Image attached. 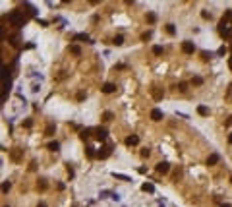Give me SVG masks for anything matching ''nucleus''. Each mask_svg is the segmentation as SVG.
<instances>
[{"label":"nucleus","mask_w":232,"mask_h":207,"mask_svg":"<svg viewBox=\"0 0 232 207\" xmlns=\"http://www.w3.org/2000/svg\"><path fill=\"white\" fill-rule=\"evenodd\" d=\"M228 143L232 145V132H230V135H228Z\"/></svg>","instance_id":"obj_41"},{"label":"nucleus","mask_w":232,"mask_h":207,"mask_svg":"<svg viewBox=\"0 0 232 207\" xmlns=\"http://www.w3.org/2000/svg\"><path fill=\"white\" fill-rule=\"evenodd\" d=\"M10 188H12V184H10L8 180H4V182H2V192H4V194H8Z\"/></svg>","instance_id":"obj_25"},{"label":"nucleus","mask_w":232,"mask_h":207,"mask_svg":"<svg viewBox=\"0 0 232 207\" xmlns=\"http://www.w3.org/2000/svg\"><path fill=\"white\" fill-rule=\"evenodd\" d=\"M23 8L27 10V16H29V18H35V16H37V10H35L29 2H23Z\"/></svg>","instance_id":"obj_14"},{"label":"nucleus","mask_w":232,"mask_h":207,"mask_svg":"<svg viewBox=\"0 0 232 207\" xmlns=\"http://www.w3.org/2000/svg\"><path fill=\"white\" fill-rule=\"evenodd\" d=\"M166 33H168V35H174V33H176V27H174V23H166Z\"/></svg>","instance_id":"obj_26"},{"label":"nucleus","mask_w":232,"mask_h":207,"mask_svg":"<svg viewBox=\"0 0 232 207\" xmlns=\"http://www.w3.org/2000/svg\"><path fill=\"white\" fill-rule=\"evenodd\" d=\"M192 83H193V85H201V83H203V80H201L199 76H193V80H192Z\"/></svg>","instance_id":"obj_31"},{"label":"nucleus","mask_w":232,"mask_h":207,"mask_svg":"<svg viewBox=\"0 0 232 207\" xmlns=\"http://www.w3.org/2000/svg\"><path fill=\"white\" fill-rule=\"evenodd\" d=\"M66 167H68V174H70V178H72V176H74V168H72L70 165H66Z\"/></svg>","instance_id":"obj_40"},{"label":"nucleus","mask_w":232,"mask_h":207,"mask_svg":"<svg viewBox=\"0 0 232 207\" xmlns=\"http://www.w3.org/2000/svg\"><path fill=\"white\" fill-rule=\"evenodd\" d=\"M182 52L184 54H193L195 52V45H193L192 41H184L182 43Z\"/></svg>","instance_id":"obj_3"},{"label":"nucleus","mask_w":232,"mask_h":207,"mask_svg":"<svg viewBox=\"0 0 232 207\" xmlns=\"http://www.w3.org/2000/svg\"><path fill=\"white\" fill-rule=\"evenodd\" d=\"M112 45H116V47H122V45H124V37H122V35H116V37L112 39Z\"/></svg>","instance_id":"obj_20"},{"label":"nucleus","mask_w":232,"mask_h":207,"mask_svg":"<svg viewBox=\"0 0 232 207\" xmlns=\"http://www.w3.org/2000/svg\"><path fill=\"white\" fill-rule=\"evenodd\" d=\"M141 190L147 192V194H153V192H155V186H153V184H149V182H145L143 186H141Z\"/></svg>","instance_id":"obj_18"},{"label":"nucleus","mask_w":232,"mask_h":207,"mask_svg":"<svg viewBox=\"0 0 232 207\" xmlns=\"http://www.w3.org/2000/svg\"><path fill=\"white\" fill-rule=\"evenodd\" d=\"M217 163H219V153H211L207 157V167H213Z\"/></svg>","instance_id":"obj_13"},{"label":"nucleus","mask_w":232,"mask_h":207,"mask_svg":"<svg viewBox=\"0 0 232 207\" xmlns=\"http://www.w3.org/2000/svg\"><path fill=\"white\" fill-rule=\"evenodd\" d=\"M103 120H105V122H110V120H112V112H105L103 114Z\"/></svg>","instance_id":"obj_33"},{"label":"nucleus","mask_w":232,"mask_h":207,"mask_svg":"<svg viewBox=\"0 0 232 207\" xmlns=\"http://www.w3.org/2000/svg\"><path fill=\"white\" fill-rule=\"evenodd\" d=\"M10 157H12V161H19V157H21V149H12L10 151Z\"/></svg>","instance_id":"obj_16"},{"label":"nucleus","mask_w":232,"mask_h":207,"mask_svg":"<svg viewBox=\"0 0 232 207\" xmlns=\"http://www.w3.org/2000/svg\"><path fill=\"white\" fill-rule=\"evenodd\" d=\"M35 168H37V163L31 161V163H29V170H35Z\"/></svg>","instance_id":"obj_39"},{"label":"nucleus","mask_w":232,"mask_h":207,"mask_svg":"<svg viewBox=\"0 0 232 207\" xmlns=\"http://www.w3.org/2000/svg\"><path fill=\"white\" fill-rule=\"evenodd\" d=\"M230 184H232V174H230Z\"/></svg>","instance_id":"obj_45"},{"label":"nucleus","mask_w":232,"mask_h":207,"mask_svg":"<svg viewBox=\"0 0 232 207\" xmlns=\"http://www.w3.org/2000/svg\"><path fill=\"white\" fill-rule=\"evenodd\" d=\"M230 51H232V47H230Z\"/></svg>","instance_id":"obj_46"},{"label":"nucleus","mask_w":232,"mask_h":207,"mask_svg":"<svg viewBox=\"0 0 232 207\" xmlns=\"http://www.w3.org/2000/svg\"><path fill=\"white\" fill-rule=\"evenodd\" d=\"M37 188H39L41 192H45V190L48 188V184H47V180H45V178H39V180H37Z\"/></svg>","instance_id":"obj_17"},{"label":"nucleus","mask_w":232,"mask_h":207,"mask_svg":"<svg viewBox=\"0 0 232 207\" xmlns=\"http://www.w3.org/2000/svg\"><path fill=\"white\" fill-rule=\"evenodd\" d=\"M52 134H54V124H48L45 130V135H52Z\"/></svg>","instance_id":"obj_29"},{"label":"nucleus","mask_w":232,"mask_h":207,"mask_svg":"<svg viewBox=\"0 0 232 207\" xmlns=\"http://www.w3.org/2000/svg\"><path fill=\"white\" fill-rule=\"evenodd\" d=\"M23 126H25V128H31V126H33L31 118H25V120H23Z\"/></svg>","instance_id":"obj_37"},{"label":"nucleus","mask_w":232,"mask_h":207,"mask_svg":"<svg viewBox=\"0 0 232 207\" xmlns=\"http://www.w3.org/2000/svg\"><path fill=\"white\" fill-rule=\"evenodd\" d=\"M95 151H97V149H95V147H91V145H87V147H85V155L89 157V159H95V157H97Z\"/></svg>","instance_id":"obj_15"},{"label":"nucleus","mask_w":232,"mask_h":207,"mask_svg":"<svg viewBox=\"0 0 232 207\" xmlns=\"http://www.w3.org/2000/svg\"><path fill=\"white\" fill-rule=\"evenodd\" d=\"M37 207H47V203H43V201H41V203H39Z\"/></svg>","instance_id":"obj_42"},{"label":"nucleus","mask_w":232,"mask_h":207,"mask_svg":"<svg viewBox=\"0 0 232 207\" xmlns=\"http://www.w3.org/2000/svg\"><path fill=\"white\" fill-rule=\"evenodd\" d=\"M228 66H230V70H232V58H230V60H228Z\"/></svg>","instance_id":"obj_44"},{"label":"nucleus","mask_w":232,"mask_h":207,"mask_svg":"<svg viewBox=\"0 0 232 207\" xmlns=\"http://www.w3.org/2000/svg\"><path fill=\"white\" fill-rule=\"evenodd\" d=\"M221 207H232V205H230V203H222Z\"/></svg>","instance_id":"obj_43"},{"label":"nucleus","mask_w":232,"mask_h":207,"mask_svg":"<svg viewBox=\"0 0 232 207\" xmlns=\"http://www.w3.org/2000/svg\"><path fill=\"white\" fill-rule=\"evenodd\" d=\"M95 138L99 141H105L108 138V130H106V128H97V130H95Z\"/></svg>","instance_id":"obj_4"},{"label":"nucleus","mask_w":232,"mask_h":207,"mask_svg":"<svg viewBox=\"0 0 232 207\" xmlns=\"http://www.w3.org/2000/svg\"><path fill=\"white\" fill-rule=\"evenodd\" d=\"M155 19H157V18H155V14H153V12H149V14H147V21H149V23H155Z\"/></svg>","instance_id":"obj_32"},{"label":"nucleus","mask_w":232,"mask_h":207,"mask_svg":"<svg viewBox=\"0 0 232 207\" xmlns=\"http://www.w3.org/2000/svg\"><path fill=\"white\" fill-rule=\"evenodd\" d=\"M153 54H155V56H161V54H163V47L155 45V47H153Z\"/></svg>","instance_id":"obj_28"},{"label":"nucleus","mask_w":232,"mask_h":207,"mask_svg":"<svg viewBox=\"0 0 232 207\" xmlns=\"http://www.w3.org/2000/svg\"><path fill=\"white\" fill-rule=\"evenodd\" d=\"M151 93H153V99H155V101H161V99L164 97V91H163L161 87H157V85L153 87V91H151Z\"/></svg>","instance_id":"obj_9"},{"label":"nucleus","mask_w":232,"mask_h":207,"mask_svg":"<svg viewBox=\"0 0 232 207\" xmlns=\"http://www.w3.org/2000/svg\"><path fill=\"white\" fill-rule=\"evenodd\" d=\"M112 176H114V178H120V180H130V178H128V176H124V174H116V172H114Z\"/></svg>","instance_id":"obj_38"},{"label":"nucleus","mask_w":232,"mask_h":207,"mask_svg":"<svg viewBox=\"0 0 232 207\" xmlns=\"http://www.w3.org/2000/svg\"><path fill=\"white\" fill-rule=\"evenodd\" d=\"M27 14H23V12H19V10H12L10 14H8V21L14 25V27H23L25 25V21H27Z\"/></svg>","instance_id":"obj_1"},{"label":"nucleus","mask_w":232,"mask_h":207,"mask_svg":"<svg viewBox=\"0 0 232 207\" xmlns=\"http://www.w3.org/2000/svg\"><path fill=\"white\" fill-rule=\"evenodd\" d=\"M149 155H151V151H149L147 147H145V149H141V157H143V159H147Z\"/></svg>","instance_id":"obj_35"},{"label":"nucleus","mask_w":232,"mask_h":207,"mask_svg":"<svg viewBox=\"0 0 232 207\" xmlns=\"http://www.w3.org/2000/svg\"><path fill=\"white\" fill-rule=\"evenodd\" d=\"M176 89L180 91V93H186V91H188V83H186V81H180V83L176 85Z\"/></svg>","instance_id":"obj_23"},{"label":"nucleus","mask_w":232,"mask_h":207,"mask_svg":"<svg viewBox=\"0 0 232 207\" xmlns=\"http://www.w3.org/2000/svg\"><path fill=\"white\" fill-rule=\"evenodd\" d=\"M151 120H155V122H161V120H163V110L153 109V110H151Z\"/></svg>","instance_id":"obj_10"},{"label":"nucleus","mask_w":232,"mask_h":207,"mask_svg":"<svg viewBox=\"0 0 232 207\" xmlns=\"http://www.w3.org/2000/svg\"><path fill=\"white\" fill-rule=\"evenodd\" d=\"M168 170H170V165L166 161H163V163H159V165H157V172L159 174H166Z\"/></svg>","instance_id":"obj_6"},{"label":"nucleus","mask_w":232,"mask_h":207,"mask_svg":"<svg viewBox=\"0 0 232 207\" xmlns=\"http://www.w3.org/2000/svg\"><path fill=\"white\" fill-rule=\"evenodd\" d=\"M226 51H228L226 47H221L219 51H217V54H219V56H224V54H226Z\"/></svg>","instance_id":"obj_36"},{"label":"nucleus","mask_w":232,"mask_h":207,"mask_svg":"<svg viewBox=\"0 0 232 207\" xmlns=\"http://www.w3.org/2000/svg\"><path fill=\"white\" fill-rule=\"evenodd\" d=\"M201 18H203V19H211L213 16H211V14H209L207 10H203V12H201Z\"/></svg>","instance_id":"obj_34"},{"label":"nucleus","mask_w":232,"mask_h":207,"mask_svg":"<svg viewBox=\"0 0 232 207\" xmlns=\"http://www.w3.org/2000/svg\"><path fill=\"white\" fill-rule=\"evenodd\" d=\"M91 134H95V130H93V128H83V130L79 132V138L85 141V139H89V138H91Z\"/></svg>","instance_id":"obj_7"},{"label":"nucleus","mask_w":232,"mask_h":207,"mask_svg":"<svg viewBox=\"0 0 232 207\" xmlns=\"http://www.w3.org/2000/svg\"><path fill=\"white\" fill-rule=\"evenodd\" d=\"M70 52L74 54V56H79V54H81V48H79L77 45H70Z\"/></svg>","instance_id":"obj_22"},{"label":"nucleus","mask_w":232,"mask_h":207,"mask_svg":"<svg viewBox=\"0 0 232 207\" xmlns=\"http://www.w3.org/2000/svg\"><path fill=\"white\" fill-rule=\"evenodd\" d=\"M74 41H89V35L87 33H77V35H74Z\"/></svg>","instance_id":"obj_21"},{"label":"nucleus","mask_w":232,"mask_h":207,"mask_svg":"<svg viewBox=\"0 0 232 207\" xmlns=\"http://www.w3.org/2000/svg\"><path fill=\"white\" fill-rule=\"evenodd\" d=\"M137 143H139V135L132 134V135H128V138H126V145H128V147H134V145H137Z\"/></svg>","instance_id":"obj_5"},{"label":"nucleus","mask_w":232,"mask_h":207,"mask_svg":"<svg viewBox=\"0 0 232 207\" xmlns=\"http://www.w3.org/2000/svg\"><path fill=\"white\" fill-rule=\"evenodd\" d=\"M6 207H8V205H6Z\"/></svg>","instance_id":"obj_47"},{"label":"nucleus","mask_w":232,"mask_h":207,"mask_svg":"<svg viewBox=\"0 0 232 207\" xmlns=\"http://www.w3.org/2000/svg\"><path fill=\"white\" fill-rule=\"evenodd\" d=\"M199 56H201V60H203V62H209V60H211V52H207V51L199 52Z\"/></svg>","instance_id":"obj_24"},{"label":"nucleus","mask_w":232,"mask_h":207,"mask_svg":"<svg viewBox=\"0 0 232 207\" xmlns=\"http://www.w3.org/2000/svg\"><path fill=\"white\" fill-rule=\"evenodd\" d=\"M47 147H48V151H52V153H56L58 149H60V143H58V141H50V143H48Z\"/></svg>","instance_id":"obj_19"},{"label":"nucleus","mask_w":232,"mask_h":207,"mask_svg":"<svg viewBox=\"0 0 232 207\" xmlns=\"http://www.w3.org/2000/svg\"><path fill=\"white\" fill-rule=\"evenodd\" d=\"M197 112L201 114V116H207V114H209V109H207V106H197Z\"/></svg>","instance_id":"obj_27"},{"label":"nucleus","mask_w":232,"mask_h":207,"mask_svg":"<svg viewBox=\"0 0 232 207\" xmlns=\"http://www.w3.org/2000/svg\"><path fill=\"white\" fill-rule=\"evenodd\" d=\"M112 153V145H103L101 149H97V157L99 159H108Z\"/></svg>","instance_id":"obj_2"},{"label":"nucleus","mask_w":232,"mask_h":207,"mask_svg":"<svg viewBox=\"0 0 232 207\" xmlns=\"http://www.w3.org/2000/svg\"><path fill=\"white\" fill-rule=\"evenodd\" d=\"M151 35H153L151 31H145V33H141V41H149V39H151Z\"/></svg>","instance_id":"obj_30"},{"label":"nucleus","mask_w":232,"mask_h":207,"mask_svg":"<svg viewBox=\"0 0 232 207\" xmlns=\"http://www.w3.org/2000/svg\"><path fill=\"white\" fill-rule=\"evenodd\" d=\"M219 33H221V37H222V39L232 41V27H230V25H228V27H224V29H221Z\"/></svg>","instance_id":"obj_8"},{"label":"nucleus","mask_w":232,"mask_h":207,"mask_svg":"<svg viewBox=\"0 0 232 207\" xmlns=\"http://www.w3.org/2000/svg\"><path fill=\"white\" fill-rule=\"evenodd\" d=\"M19 33H14V35H10V37H8V43H10V45L12 47H19Z\"/></svg>","instance_id":"obj_12"},{"label":"nucleus","mask_w":232,"mask_h":207,"mask_svg":"<svg viewBox=\"0 0 232 207\" xmlns=\"http://www.w3.org/2000/svg\"><path fill=\"white\" fill-rule=\"evenodd\" d=\"M101 91H103V93H114L116 91V85L114 83H103V87H101Z\"/></svg>","instance_id":"obj_11"}]
</instances>
